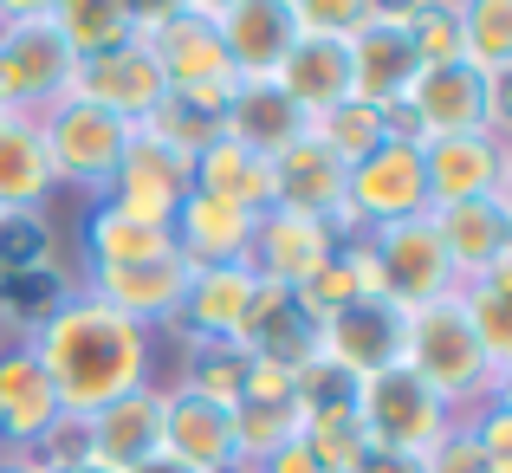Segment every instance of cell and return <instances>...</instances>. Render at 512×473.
Here are the masks:
<instances>
[{"mask_svg": "<svg viewBox=\"0 0 512 473\" xmlns=\"http://www.w3.org/2000/svg\"><path fill=\"white\" fill-rule=\"evenodd\" d=\"M402 104H409L422 143L428 137H467V130H493V137H506V72L487 78V72H474L467 59L415 72V85L402 91Z\"/></svg>", "mask_w": 512, "mask_h": 473, "instance_id": "3957f363", "label": "cell"}, {"mask_svg": "<svg viewBox=\"0 0 512 473\" xmlns=\"http://www.w3.org/2000/svg\"><path fill=\"white\" fill-rule=\"evenodd\" d=\"M409 52L422 72L461 59V7H415L409 13Z\"/></svg>", "mask_w": 512, "mask_h": 473, "instance_id": "e575fe53", "label": "cell"}, {"mask_svg": "<svg viewBox=\"0 0 512 473\" xmlns=\"http://www.w3.org/2000/svg\"><path fill=\"white\" fill-rule=\"evenodd\" d=\"M428 221H435L441 234V253H448L454 279H480L493 273V266L512 253V214L506 201H454V208H428Z\"/></svg>", "mask_w": 512, "mask_h": 473, "instance_id": "ffe728a7", "label": "cell"}, {"mask_svg": "<svg viewBox=\"0 0 512 473\" xmlns=\"http://www.w3.org/2000/svg\"><path fill=\"white\" fill-rule=\"evenodd\" d=\"M363 240H370V260H376V292H383L396 312H422V305L448 299V292L461 286L428 214L396 221V227H376V234H363Z\"/></svg>", "mask_w": 512, "mask_h": 473, "instance_id": "52a82bcc", "label": "cell"}, {"mask_svg": "<svg viewBox=\"0 0 512 473\" xmlns=\"http://www.w3.org/2000/svg\"><path fill=\"white\" fill-rule=\"evenodd\" d=\"M163 454L195 473L234 467V415L221 402L195 396V389H169L163 396Z\"/></svg>", "mask_w": 512, "mask_h": 473, "instance_id": "7402d4cb", "label": "cell"}, {"mask_svg": "<svg viewBox=\"0 0 512 473\" xmlns=\"http://www.w3.org/2000/svg\"><path fill=\"white\" fill-rule=\"evenodd\" d=\"M85 292L150 331V318H175V305H182L188 260H182V253H163V260H143V266H98Z\"/></svg>", "mask_w": 512, "mask_h": 473, "instance_id": "44dd1931", "label": "cell"}, {"mask_svg": "<svg viewBox=\"0 0 512 473\" xmlns=\"http://www.w3.org/2000/svg\"><path fill=\"white\" fill-rule=\"evenodd\" d=\"M59 389H52L46 363L33 357L26 344L0 350V441L20 454H33V441L46 435L52 422H59Z\"/></svg>", "mask_w": 512, "mask_h": 473, "instance_id": "603a6c76", "label": "cell"}, {"mask_svg": "<svg viewBox=\"0 0 512 473\" xmlns=\"http://www.w3.org/2000/svg\"><path fill=\"white\" fill-rule=\"evenodd\" d=\"M409 13L415 7H370L363 13V26L344 39L350 46V98L363 104H396L402 91L415 85V52H409Z\"/></svg>", "mask_w": 512, "mask_h": 473, "instance_id": "7c38bea8", "label": "cell"}, {"mask_svg": "<svg viewBox=\"0 0 512 473\" xmlns=\"http://www.w3.org/2000/svg\"><path fill=\"white\" fill-rule=\"evenodd\" d=\"M253 473H325V467L312 461V448H305V441H286V448L266 454V461L253 467Z\"/></svg>", "mask_w": 512, "mask_h": 473, "instance_id": "ab89813d", "label": "cell"}, {"mask_svg": "<svg viewBox=\"0 0 512 473\" xmlns=\"http://www.w3.org/2000/svg\"><path fill=\"white\" fill-rule=\"evenodd\" d=\"M26 350L46 363L65 415H98L104 402L150 383V331L91 292H72L46 324H33Z\"/></svg>", "mask_w": 512, "mask_h": 473, "instance_id": "6da1fadb", "label": "cell"}, {"mask_svg": "<svg viewBox=\"0 0 512 473\" xmlns=\"http://www.w3.org/2000/svg\"><path fill=\"white\" fill-rule=\"evenodd\" d=\"M104 195H111V208L137 214V221H150V227H169L175 214H182V201H188V156L163 150L156 137H143V130H137Z\"/></svg>", "mask_w": 512, "mask_h": 473, "instance_id": "9a60e30c", "label": "cell"}, {"mask_svg": "<svg viewBox=\"0 0 512 473\" xmlns=\"http://www.w3.org/2000/svg\"><path fill=\"white\" fill-rule=\"evenodd\" d=\"M338 240L344 234L331 221H312V214H292V208H266L253 221L247 266H253V279H273V286H305L318 266H331Z\"/></svg>", "mask_w": 512, "mask_h": 473, "instance_id": "5bb4252c", "label": "cell"}, {"mask_svg": "<svg viewBox=\"0 0 512 473\" xmlns=\"http://www.w3.org/2000/svg\"><path fill=\"white\" fill-rule=\"evenodd\" d=\"M188 195L227 201V208H240V214H266L273 208V162L240 150L234 137H208L188 156Z\"/></svg>", "mask_w": 512, "mask_h": 473, "instance_id": "cb8c5ba5", "label": "cell"}, {"mask_svg": "<svg viewBox=\"0 0 512 473\" xmlns=\"http://www.w3.org/2000/svg\"><path fill=\"white\" fill-rule=\"evenodd\" d=\"M312 137L325 143L331 156L344 162V169H357L370 150H383V111L376 104H363V98H344L338 111H325V117H312Z\"/></svg>", "mask_w": 512, "mask_h": 473, "instance_id": "d6a6232c", "label": "cell"}, {"mask_svg": "<svg viewBox=\"0 0 512 473\" xmlns=\"http://www.w3.org/2000/svg\"><path fill=\"white\" fill-rule=\"evenodd\" d=\"M363 0H292V20L299 33H318V39H350L363 26Z\"/></svg>", "mask_w": 512, "mask_h": 473, "instance_id": "8d00e7d4", "label": "cell"}, {"mask_svg": "<svg viewBox=\"0 0 512 473\" xmlns=\"http://www.w3.org/2000/svg\"><path fill=\"white\" fill-rule=\"evenodd\" d=\"M39 130H46V150H52V175L78 188H111L117 162H124L130 137H137V124L98 111L91 98H72V91L39 111Z\"/></svg>", "mask_w": 512, "mask_h": 473, "instance_id": "8992f818", "label": "cell"}, {"mask_svg": "<svg viewBox=\"0 0 512 473\" xmlns=\"http://www.w3.org/2000/svg\"><path fill=\"white\" fill-rule=\"evenodd\" d=\"M357 428H363V448H383V454H409L422 461L441 435H448V409L415 383V370L389 363V370L363 376L357 383Z\"/></svg>", "mask_w": 512, "mask_h": 473, "instance_id": "277c9868", "label": "cell"}, {"mask_svg": "<svg viewBox=\"0 0 512 473\" xmlns=\"http://www.w3.org/2000/svg\"><path fill=\"white\" fill-rule=\"evenodd\" d=\"M428 214V182H422V150L415 143H383L350 169L344 182V221L338 234H376Z\"/></svg>", "mask_w": 512, "mask_h": 473, "instance_id": "ba28073f", "label": "cell"}, {"mask_svg": "<svg viewBox=\"0 0 512 473\" xmlns=\"http://www.w3.org/2000/svg\"><path fill=\"white\" fill-rule=\"evenodd\" d=\"M305 130H312V124L279 98V85H240L234 104H227V117H221V137H234L240 150H253L266 162H273L279 150H292Z\"/></svg>", "mask_w": 512, "mask_h": 473, "instance_id": "83f0119b", "label": "cell"}, {"mask_svg": "<svg viewBox=\"0 0 512 473\" xmlns=\"http://www.w3.org/2000/svg\"><path fill=\"white\" fill-rule=\"evenodd\" d=\"M487 467H493V461L480 454V441L467 435V422H454L448 435H441L435 448L422 454V473H487Z\"/></svg>", "mask_w": 512, "mask_h": 473, "instance_id": "74e56055", "label": "cell"}, {"mask_svg": "<svg viewBox=\"0 0 512 473\" xmlns=\"http://www.w3.org/2000/svg\"><path fill=\"white\" fill-rule=\"evenodd\" d=\"M422 182H428V208L506 201V137H493V130L428 137L422 143Z\"/></svg>", "mask_w": 512, "mask_h": 473, "instance_id": "30bf717a", "label": "cell"}, {"mask_svg": "<svg viewBox=\"0 0 512 473\" xmlns=\"http://www.w3.org/2000/svg\"><path fill=\"white\" fill-rule=\"evenodd\" d=\"M52 473H111V467H98V461H72V467H52Z\"/></svg>", "mask_w": 512, "mask_h": 473, "instance_id": "7bdbcfd3", "label": "cell"}, {"mask_svg": "<svg viewBox=\"0 0 512 473\" xmlns=\"http://www.w3.org/2000/svg\"><path fill=\"white\" fill-rule=\"evenodd\" d=\"M91 428V461L111 467V473H130L143 467L150 454H163V389H130V396L104 402L98 415H85Z\"/></svg>", "mask_w": 512, "mask_h": 473, "instance_id": "e0dca14e", "label": "cell"}, {"mask_svg": "<svg viewBox=\"0 0 512 473\" xmlns=\"http://www.w3.org/2000/svg\"><path fill=\"white\" fill-rule=\"evenodd\" d=\"M46 13L72 59H98V52L124 46L130 26H137V7H117V0H65V7H46Z\"/></svg>", "mask_w": 512, "mask_h": 473, "instance_id": "4dcf8cb0", "label": "cell"}, {"mask_svg": "<svg viewBox=\"0 0 512 473\" xmlns=\"http://www.w3.org/2000/svg\"><path fill=\"white\" fill-rule=\"evenodd\" d=\"M467 435L480 441V454H487V461H512V402H506V396H493L487 409L467 422Z\"/></svg>", "mask_w": 512, "mask_h": 473, "instance_id": "f35d334b", "label": "cell"}, {"mask_svg": "<svg viewBox=\"0 0 512 473\" xmlns=\"http://www.w3.org/2000/svg\"><path fill=\"white\" fill-rule=\"evenodd\" d=\"M344 182H350V169L312 137V130H305L292 150L273 156V208H292V214H312V221L338 227L344 221Z\"/></svg>", "mask_w": 512, "mask_h": 473, "instance_id": "ac0fdd59", "label": "cell"}, {"mask_svg": "<svg viewBox=\"0 0 512 473\" xmlns=\"http://www.w3.org/2000/svg\"><path fill=\"white\" fill-rule=\"evenodd\" d=\"M72 98H91L98 111H111V117H124V124H150V111L169 98V85H163V65L150 59V46H137V39H124V46H111V52H98V59H78L72 65Z\"/></svg>", "mask_w": 512, "mask_h": 473, "instance_id": "8fae6325", "label": "cell"}, {"mask_svg": "<svg viewBox=\"0 0 512 473\" xmlns=\"http://www.w3.org/2000/svg\"><path fill=\"white\" fill-rule=\"evenodd\" d=\"M461 59L487 78L512 72V7L506 0H474V7H461Z\"/></svg>", "mask_w": 512, "mask_h": 473, "instance_id": "1f68e13d", "label": "cell"}, {"mask_svg": "<svg viewBox=\"0 0 512 473\" xmlns=\"http://www.w3.org/2000/svg\"><path fill=\"white\" fill-rule=\"evenodd\" d=\"M130 473H195V467H182V461H169V454H150L143 467H130Z\"/></svg>", "mask_w": 512, "mask_h": 473, "instance_id": "b9f144b4", "label": "cell"}, {"mask_svg": "<svg viewBox=\"0 0 512 473\" xmlns=\"http://www.w3.org/2000/svg\"><path fill=\"white\" fill-rule=\"evenodd\" d=\"M208 26L221 39L227 65H234L240 85H273L279 59L299 39V20H292V0H214Z\"/></svg>", "mask_w": 512, "mask_h": 473, "instance_id": "9c48e42d", "label": "cell"}, {"mask_svg": "<svg viewBox=\"0 0 512 473\" xmlns=\"http://www.w3.org/2000/svg\"><path fill=\"white\" fill-rule=\"evenodd\" d=\"M52 266L46 214H0V273H39Z\"/></svg>", "mask_w": 512, "mask_h": 473, "instance_id": "d590c367", "label": "cell"}, {"mask_svg": "<svg viewBox=\"0 0 512 473\" xmlns=\"http://www.w3.org/2000/svg\"><path fill=\"white\" fill-rule=\"evenodd\" d=\"M253 221H260V214H240V208H227V201L188 195L182 214L169 221V240L188 260V273H201V266H247Z\"/></svg>", "mask_w": 512, "mask_h": 473, "instance_id": "484cf974", "label": "cell"}, {"mask_svg": "<svg viewBox=\"0 0 512 473\" xmlns=\"http://www.w3.org/2000/svg\"><path fill=\"white\" fill-rule=\"evenodd\" d=\"M454 305H461L467 331L480 337V350H487L493 376L506 383V370H512V253L493 266V273H480V279H467V286H454Z\"/></svg>", "mask_w": 512, "mask_h": 473, "instance_id": "f1b7e54d", "label": "cell"}, {"mask_svg": "<svg viewBox=\"0 0 512 473\" xmlns=\"http://www.w3.org/2000/svg\"><path fill=\"white\" fill-rule=\"evenodd\" d=\"M402 324H409V312H396L389 299H350L344 312L318 324V357L344 370L350 383H363V376L402 363Z\"/></svg>", "mask_w": 512, "mask_h": 473, "instance_id": "4fadbf2b", "label": "cell"}, {"mask_svg": "<svg viewBox=\"0 0 512 473\" xmlns=\"http://www.w3.org/2000/svg\"><path fill=\"white\" fill-rule=\"evenodd\" d=\"M402 370H415V383H422L448 415L467 409V402L506 396V383L493 376L480 337L467 331L454 292L435 299V305H422V312H409V324H402Z\"/></svg>", "mask_w": 512, "mask_h": 473, "instance_id": "7a4b0ae2", "label": "cell"}, {"mask_svg": "<svg viewBox=\"0 0 512 473\" xmlns=\"http://www.w3.org/2000/svg\"><path fill=\"white\" fill-rule=\"evenodd\" d=\"M273 85H279V98H286L305 124L325 117V111H338V104L350 98V46H344V39L299 33V39H292V52L279 59Z\"/></svg>", "mask_w": 512, "mask_h": 473, "instance_id": "d6986e66", "label": "cell"}, {"mask_svg": "<svg viewBox=\"0 0 512 473\" xmlns=\"http://www.w3.org/2000/svg\"><path fill=\"white\" fill-rule=\"evenodd\" d=\"M0 473H39L33 461H20V454H13V461H0Z\"/></svg>", "mask_w": 512, "mask_h": 473, "instance_id": "ee69618b", "label": "cell"}, {"mask_svg": "<svg viewBox=\"0 0 512 473\" xmlns=\"http://www.w3.org/2000/svg\"><path fill=\"white\" fill-rule=\"evenodd\" d=\"M72 52L46 7H13L0 26V111L33 117V104H59L72 85Z\"/></svg>", "mask_w": 512, "mask_h": 473, "instance_id": "5b68a950", "label": "cell"}, {"mask_svg": "<svg viewBox=\"0 0 512 473\" xmlns=\"http://www.w3.org/2000/svg\"><path fill=\"white\" fill-rule=\"evenodd\" d=\"M253 266H201V273H188V292L182 305H175V324H182L188 344H234L240 318H247L253 305Z\"/></svg>", "mask_w": 512, "mask_h": 473, "instance_id": "d4e9b609", "label": "cell"}, {"mask_svg": "<svg viewBox=\"0 0 512 473\" xmlns=\"http://www.w3.org/2000/svg\"><path fill=\"white\" fill-rule=\"evenodd\" d=\"M85 253H91V273L98 266H143V260H163V253H175V240H169V227H150V221H137V214H124V208H111V201H98V208L85 214Z\"/></svg>", "mask_w": 512, "mask_h": 473, "instance_id": "f546056e", "label": "cell"}, {"mask_svg": "<svg viewBox=\"0 0 512 473\" xmlns=\"http://www.w3.org/2000/svg\"><path fill=\"white\" fill-rule=\"evenodd\" d=\"M350 473H422V461H409V454H383V448H363Z\"/></svg>", "mask_w": 512, "mask_h": 473, "instance_id": "60d3db41", "label": "cell"}, {"mask_svg": "<svg viewBox=\"0 0 512 473\" xmlns=\"http://www.w3.org/2000/svg\"><path fill=\"white\" fill-rule=\"evenodd\" d=\"M247 370H253V357H247L240 344H227V337H221V344H195V350H188V383H182V389H195V396L234 409Z\"/></svg>", "mask_w": 512, "mask_h": 473, "instance_id": "836d02e7", "label": "cell"}, {"mask_svg": "<svg viewBox=\"0 0 512 473\" xmlns=\"http://www.w3.org/2000/svg\"><path fill=\"white\" fill-rule=\"evenodd\" d=\"M59 188L52 175V150L46 130H39V111H0V214H33L39 201Z\"/></svg>", "mask_w": 512, "mask_h": 473, "instance_id": "4316f807", "label": "cell"}, {"mask_svg": "<svg viewBox=\"0 0 512 473\" xmlns=\"http://www.w3.org/2000/svg\"><path fill=\"white\" fill-rule=\"evenodd\" d=\"M234 344L247 350V357L305 370V363L318 357V318L305 312L299 286H273V279H260V286H253L247 318H240V331H234Z\"/></svg>", "mask_w": 512, "mask_h": 473, "instance_id": "2e32d148", "label": "cell"}]
</instances>
